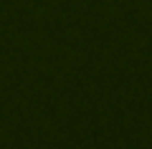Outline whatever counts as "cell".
I'll use <instances>...</instances> for the list:
<instances>
[]
</instances>
